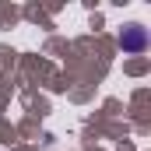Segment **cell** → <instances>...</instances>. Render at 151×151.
I'll return each mask as SVG.
<instances>
[{"label":"cell","mask_w":151,"mask_h":151,"mask_svg":"<svg viewBox=\"0 0 151 151\" xmlns=\"http://www.w3.org/2000/svg\"><path fill=\"white\" fill-rule=\"evenodd\" d=\"M144 28H141V25H130V28H127V32H123V49H141V46H144Z\"/></svg>","instance_id":"cell-1"}]
</instances>
